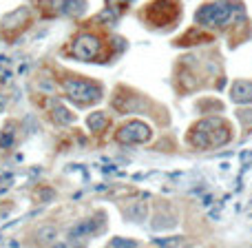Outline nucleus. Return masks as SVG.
<instances>
[{"instance_id": "obj_1", "label": "nucleus", "mask_w": 252, "mask_h": 248, "mask_svg": "<svg viewBox=\"0 0 252 248\" xmlns=\"http://www.w3.org/2000/svg\"><path fill=\"white\" fill-rule=\"evenodd\" d=\"M246 18L244 4L235 2V0H217V2L204 4L197 11V22L210 29H228V27L237 25Z\"/></svg>"}, {"instance_id": "obj_2", "label": "nucleus", "mask_w": 252, "mask_h": 248, "mask_svg": "<svg viewBox=\"0 0 252 248\" xmlns=\"http://www.w3.org/2000/svg\"><path fill=\"white\" fill-rule=\"evenodd\" d=\"M230 142V129L223 120L208 118L201 120L188 131V144L195 148H217Z\"/></svg>"}, {"instance_id": "obj_3", "label": "nucleus", "mask_w": 252, "mask_h": 248, "mask_svg": "<svg viewBox=\"0 0 252 248\" xmlns=\"http://www.w3.org/2000/svg\"><path fill=\"white\" fill-rule=\"evenodd\" d=\"M62 91L78 106H91L102 100V84L93 82L89 78H80V75H64L62 78Z\"/></svg>"}, {"instance_id": "obj_4", "label": "nucleus", "mask_w": 252, "mask_h": 248, "mask_svg": "<svg viewBox=\"0 0 252 248\" xmlns=\"http://www.w3.org/2000/svg\"><path fill=\"white\" fill-rule=\"evenodd\" d=\"M102 49H104V42H102L100 35L91 34V31H80L69 40V44L64 47V53L80 62H95L100 60Z\"/></svg>"}, {"instance_id": "obj_5", "label": "nucleus", "mask_w": 252, "mask_h": 248, "mask_svg": "<svg viewBox=\"0 0 252 248\" xmlns=\"http://www.w3.org/2000/svg\"><path fill=\"white\" fill-rule=\"evenodd\" d=\"M153 138L151 126L142 120H130V122L122 124L115 133V140L120 144H146Z\"/></svg>"}, {"instance_id": "obj_6", "label": "nucleus", "mask_w": 252, "mask_h": 248, "mask_svg": "<svg viewBox=\"0 0 252 248\" xmlns=\"http://www.w3.org/2000/svg\"><path fill=\"white\" fill-rule=\"evenodd\" d=\"M146 20L151 22L153 27H166L170 25V22L177 20V7H175V2H170V0H155V2H151L146 7Z\"/></svg>"}, {"instance_id": "obj_7", "label": "nucleus", "mask_w": 252, "mask_h": 248, "mask_svg": "<svg viewBox=\"0 0 252 248\" xmlns=\"http://www.w3.org/2000/svg\"><path fill=\"white\" fill-rule=\"evenodd\" d=\"M230 98L237 102V105H250L252 102V82L248 80H237L230 89Z\"/></svg>"}, {"instance_id": "obj_8", "label": "nucleus", "mask_w": 252, "mask_h": 248, "mask_svg": "<svg viewBox=\"0 0 252 248\" xmlns=\"http://www.w3.org/2000/svg\"><path fill=\"white\" fill-rule=\"evenodd\" d=\"M87 11V2L84 0H56V13L62 16H80Z\"/></svg>"}, {"instance_id": "obj_9", "label": "nucleus", "mask_w": 252, "mask_h": 248, "mask_svg": "<svg viewBox=\"0 0 252 248\" xmlns=\"http://www.w3.org/2000/svg\"><path fill=\"white\" fill-rule=\"evenodd\" d=\"M29 18H31V11H29V9L20 7V9H16V11H11V13H7V16H4L2 27H4V29H13V27L22 29V27H27Z\"/></svg>"}, {"instance_id": "obj_10", "label": "nucleus", "mask_w": 252, "mask_h": 248, "mask_svg": "<svg viewBox=\"0 0 252 248\" xmlns=\"http://www.w3.org/2000/svg\"><path fill=\"white\" fill-rule=\"evenodd\" d=\"M89 129L93 131V133H102V131L106 129V124H109V118H106L102 111H97V113H93V115H89Z\"/></svg>"}, {"instance_id": "obj_11", "label": "nucleus", "mask_w": 252, "mask_h": 248, "mask_svg": "<svg viewBox=\"0 0 252 248\" xmlns=\"http://www.w3.org/2000/svg\"><path fill=\"white\" fill-rule=\"evenodd\" d=\"M51 118H53V122H56V124H69V122H73V113H71V111H66L64 105H56Z\"/></svg>"}, {"instance_id": "obj_12", "label": "nucleus", "mask_w": 252, "mask_h": 248, "mask_svg": "<svg viewBox=\"0 0 252 248\" xmlns=\"http://www.w3.org/2000/svg\"><path fill=\"white\" fill-rule=\"evenodd\" d=\"M239 118L244 120V122H252V109H250V111H241Z\"/></svg>"}, {"instance_id": "obj_13", "label": "nucleus", "mask_w": 252, "mask_h": 248, "mask_svg": "<svg viewBox=\"0 0 252 248\" xmlns=\"http://www.w3.org/2000/svg\"><path fill=\"white\" fill-rule=\"evenodd\" d=\"M113 2H120V0H109V4H113ZM122 2H128V0H122Z\"/></svg>"}]
</instances>
